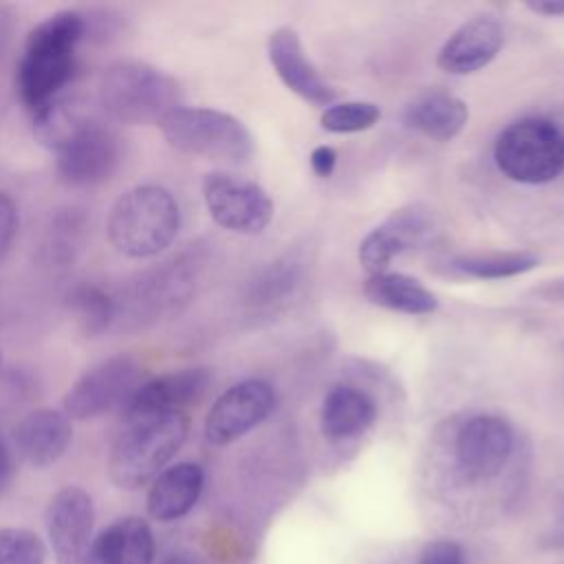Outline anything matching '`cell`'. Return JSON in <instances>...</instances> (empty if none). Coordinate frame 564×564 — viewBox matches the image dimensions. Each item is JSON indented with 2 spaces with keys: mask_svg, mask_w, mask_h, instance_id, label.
Wrapping results in <instances>:
<instances>
[{
  "mask_svg": "<svg viewBox=\"0 0 564 564\" xmlns=\"http://www.w3.org/2000/svg\"><path fill=\"white\" fill-rule=\"evenodd\" d=\"M18 234V207L13 198L0 192V260L11 249Z\"/></svg>",
  "mask_w": 564,
  "mask_h": 564,
  "instance_id": "f1b7e54d",
  "label": "cell"
},
{
  "mask_svg": "<svg viewBox=\"0 0 564 564\" xmlns=\"http://www.w3.org/2000/svg\"><path fill=\"white\" fill-rule=\"evenodd\" d=\"M205 485V471L198 463H176L165 467L150 485L145 507L159 522H172L187 516L198 502Z\"/></svg>",
  "mask_w": 564,
  "mask_h": 564,
  "instance_id": "ac0fdd59",
  "label": "cell"
},
{
  "mask_svg": "<svg viewBox=\"0 0 564 564\" xmlns=\"http://www.w3.org/2000/svg\"><path fill=\"white\" fill-rule=\"evenodd\" d=\"M44 524L57 564L90 562L95 505L86 489L77 485L57 489L46 505Z\"/></svg>",
  "mask_w": 564,
  "mask_h": 564,
  "instance_id": "30bf717a",
  "label": "cell"
},
{
  "mask_svg": "<svg viewBox=\"0 0 564 564\" xmlns=\"http://www.w3.org/2000/svg\"><path fill=\"white\" fill-rule=\"evenodd\" d=\"M11 471H13V463H11V454L4 445V441L0 438V491L4 489V485L9 482L11 478Z\"/></svg>",
  "mask_w": 564,
  "mask_h": 564,
  "instance_id": "1f68e13d",
  "label": "cell"
},
{
  "mask_svg": "<svg viewBox=\"0 0 564 564\" xmlns=\"http://www.w3.org/2000/svg\"><path fill=\"white\" fill-rule=\"evenodd\" d=\"M555 518L564 524V494L557 498V505H555Z\"/></svg>",
  "mask_w": 564,
  "mask_h": 564,
  "instance_id": "e575fe53",
  "label": "cell"
},
{
  "mask_svg": "<svg viewBox=\"0 0 564 564\" xmlns=\"http://www.w3.org/2000/svg\"><path fill=\"white\" fill-rule=\"evenodd\" d=\"M99 99L108 117L119 123L159 126L181 106V86L148 62L117 59L101 75Z\"/></svg>",
  "mask_w": 564,
  "mask_h": 564,
  "instance_id": "5b68a950",
  "label": "cell"
},
{
  "mask_svg": "<svg viewBox=\"0 0 564 564\" xmlns=\"http://www.w3.org/2000/svg\"><path fill=\"white\" fill-rule=\"evenodd\" d=\"M66 304L86 337L101 335L117 315L115 300L104 289L88 282L75 284L66 295Z\"/></svg>",
  "mask_w": 564,
  "mask_h": 564,
  "instance_id": "cb8c5ba5",
  "label": "cell"
},
{
  "mask_svg": "<svg viewBox=\"0 0 564 564\" xmlns=\"http://www.w3.org/2000/svg\"><path fill=\"white\" fill-rule=\"evenodd\" d=\"M275 408V390L262 379H245L227 388L205 416V438L229 445L258 427Z\"/></svg>",
  "mask_w": 564,
  "mask_h": 564,
  "instance_id": "8fae6325",
  "label": "cell"
},
{
  "mask_svg": "<svg viewBox=\"0 0 564 564\" xmlns=\"http://www.w3.org/2000/svg\"><path fill=\"white\" fill-rule=\"evenodd\" d=\"M538 293L544 297V300H564V280H549L546 284H542L538 289Z\"/></svg>",
  "mask_w": 564,
  "mask_h": 564,
  "instance_id": "d6a6232c",
  "label": "cell"
},
{
  "mask_svg": "<svg viewBox=\"0 0 564 564\" xmlns=\"http://www.w3.org/2000/svg\"><path fill=\"white\" fill-rule=\"evenodd\" d=\"M269 62L282 84L315 106H330L337 99V90L317 73L313 62L306 57L300 35L291 26H280L269 35L267 42Z\"/></svg>",
  "mask_w": 564,
  "mask_h": 564,
  "instance_id": "4fadbf2b",
  "label": "cell"
},
{
  "mask_svg": "<svg viewBox=\"0 0 564 564\" xmlns=\"http://www.w3.org/2000/svg\"><path fill=\"white\" fill-rule=\"evenodd\" d=\"M405 123L432 139L449 141L458 137L469 119L467 104L445 90H430L405 106Z\"/></svg>",
  "mask_w": 564,
  "mask_h": 564,
  "instance_id": "44dd1931",
  "label": "cell"
},
{
  "mask_svg": "<svg viewBox=\"0 0 564 564\" xmlns=\"http://www.w3.org/2000/svg\"><path fill=\"white\" fill-rule=\"evenodd\" d=\"M494 161L516 183H551L564 172V132L551 119L522 117L498 134Z\"/></svg>",
  "mask_w": 564,
  "mask_h": 564,
  "instance_id": "52a82bcc",
  "label": "cell"
},
{
  "mask_svg": "<svg viewBox=\"0 0 564 564\" xmlns=\"http://www.w3.org/2000/svg\"><path fill=\"white\" fill-rule=\"evenodd\" d=\"M181 212L163 185H137L110 207L106 234L110 245L128 258H150L172 245L178 234Z\"/></svg>",
  "mask_w": 564,
  "mask_h": 564,
  "instance_id": "277c9868",
  "label": "cell"
},
{
  "mask_svg": "<svg viewBox=\"0 0 564 564\" xmlns=\"http://www.w3.org/2000/svg\"><path fill=\"white\" fill-rule=\"evenodd\" d=\"M141 364L130 355H112L84 375H79L64 394V414L68 419H95L115 408H123L130 394L141 386Z\"/></svg>",
  "mask_w": 564,
  "mask_h": 564,
  "instance_id": "ba28073f",
  "label": "cell"
},
{
  "mask_svg": "<svg viewBox=\"0 0 564 564\" xmlns=\"http://www.w3.org/2000/svg\"><path fill=\"white\" fill-rule=\"evenodd\" d=\"M377 419V403L372 397L352 386H335L326 392L319 410V425L324 436L346 441L364 434Z\"/></svg>",
  "mask_w": 564,
  "mask_h": 564,
  "instance_id": "ffe728a7",
  "label": "cell"
},
{
  "mask_svg": "<svg viewBox=\"0 0 564 564\" xmlns=\"http://www.w3.org/2000/svg\"><path fill=\"white\" fill-rule=\"evenodd\" d=\"M419 564H465V553L454 540H434L421 551Z\"/></svg>",
  "mask_w": 564,
  "mask_h": 564,
  "instance_id": "83f0119b",
  "label": "cell"
},
{
  "mask_svg": "<svg viewBox=\"0 0 564 564\" xmlns=\"http://www.w3.org/2000/svg\"><path fill=\"white\" fill-rule=\"evenodd\" d=\"M540 264V256L533 251H487V253H463L454 258L452 267L469 278L478 280H502L522 275Z\"/></svg>",
  "mask_w": 564,
  "mask_h": 564,
  "instance_id": "603a6c76",
  "label": "cell"
},
{
  "mask_svg": "<svg viewBox=\"0 0 564 564\" xmlns=\"http://www.w3.org/2000/svg\"><path fill=\"white\" fill-rule=\"evenodd\" d=\"M90 557L97 564H152L154 533L139 516L117 518L93 540Z\"/></svg>",
  "mask_w": 564,
  "mask_h": 564,
  "instance_id": "d6986e66",
  "label": "cell"
},
{
  "mask_svg": "<svg viewBox=\"0 0 564 564\" xmlns=\"http://www.w3.org/2000/svg\"><path fill=\"white\" fill-rule=\"evenodd\" d=\"M212 383L207 368H183L141 381L121 408V416L159 414V412H185V408L198 403Z\"/></svg>",
  "mask_w": 564,
  "mask_h": 564,
  "instance_id": "5bb4252c",
  "label": "cell"
},
{
  "mask_svg": "<svg viewBox=\"0 0 564 564\" xmlns=\"http://www.w3.org/2000/svg\"><path fill=\"white\" fill-rule=\"evenodd\" d=\"M161 564H198V560L189 553H170Z\"/></svg>",
  "mask_w": 564,
  "mask_h": 564,
  "instance_id": "836d02e7",
  "label": "cell"
},
{
  "mask_svg": "<svg viewBox=\"0 0 564 564\" xmlns=\"http://www.w3.org/2000/svg\"><path fill=\"white\" fill-rule=\"evenodd\" d=\"M203 200L214 223L234 234H260L273 218V200L267 189L229 172L205 174Z\"/></svg>",
  "mask_w": 564,
  "mask_h": 564,
  "instance_id": "9c48e42d",
  "label": "cell"
},
{
  "mask_svg": "<svg viewBox=\"0 0 564 564\" xmlns=\"http://www.w3.org/2000/svg\"><path fill=\"white\" fill-rule=\"evenodd\" d=\"M308 163H311V170L315 172V176L328 178V176L335 172L337 152H335L330 145H317V148L311 150Z\"/></svg>",
  "mask_w": 564,
  "mask_h": 564,
  "instance_id": "f546056e",
  "label": "cell"
},
{
  "mask_svg": "<svg viewBox=\"0 0 564 564\" xmlns=\"http://www.w3.org/2000/svg\"><path fill=\"white\" fill-rule=\"evenodd\" d=\"M364 295L381 308L405 315H430L438 308L436 295L416 278L405 273L386 271L379 275H370L364 284Z\"/></svg>",
  "mask_w": 564,
  "mask_h": 564,
  "instance_id": "7402d4cb",
  "label": "cell"
},
{
  "mask_svg": "<svg viewBox=\"0 0 564 564\" xmlns=\"http://www.w3.org/2000/svg\"><path fill=\"white\" fill-rule=\"evenodd\" d=\"M505 31L491 15H476L463 22L441 46L436 64L449 75H471L485 68L502 48Z\"/></svg>",
  "mask_w": 564,
  "mask_h": 564,
  "instance_id": "9a60e30c",
  "label": "cell"
},
{
  "mask_svg": "<svg viewBox=\"0 0 564 564\" xmlns=\"http://www.w3.org/2000/svg\"><path fill=\"white\" fill-rule=\"evenodd\" d=\"M399 253H401V249L397 247L394 238L390 236V231L383 225L370 229L364 236V240L359 242V262L366 269L368 278L386 273L392 258Z\"/></svg>",
  "mask_w": 564,
  "mask_h": 564,
  "instance_id": "4316f807",
  "label": "cell"
},
{
  "mask_svg": "<svg viewBox=\"0 0 564 564\" xmlns=\"http://www.w3.org/2000/svg\"><path fill=\"white\" fill-rule=\"evenodd\" d=\"M187 432V412L121 416L108 452L112 482L121 489H139L152 482L183 447Z\"/></svg>",
  "mask_w": 564,
  "mask_h": 564,
  "instance_id": "3957f363",
  "label": "cell"
},
{
  "mask_svg": "<svg viewBox=\"0 0 564 564\" xmlns=\"http://www.w3.org/2000/svg\"><path fill=\"white\" fill-rule=\"evenodd\" d=\"M381 119V108L372 101H339L324 108L319 123L326 132L348 134L372 128Z\"/></svg>",
  "mask_w": 564,
  "mask_h": 564,
  "instance_id": "d4e9b609",
  "label": "cell"
},
{
  "mask_svg": "<svg viewBox=\"0 0 564 564\" xmlns=\"http://www.w3.org/2000/svg\"><path fill=\"white\" fill-rule=\"evenodd\" d=\"M86 33V20L77 11H57L31 29L15 68V90L31 117L42 119L70 82L75 51Z\"/></svg>",
  "mask_w": 564,
  "mask_h": 564,
  "instance_id": "6da1fadb",
  "label": "cell"
},
{
  "mask_svg": "<svg viewBox=\"0 0 564 564\" xmlns=\"http://www.w3.org/2000/svg\"><path fill=\"white\" fill-rule=\"evenodd\" d=\"M13 441L26 465L48 467L66 454L73 441V425L64 412L37 408L20 419L13 430Z\"/></svg>",
  "mask_w": 564,
  "mask_h": 564,
  "instance_id": "e0dca14e",
  "label": "cell"
},
{
  "mask_svg": "<svg viewBox=\"0 0 564 564\" xmlns=\"http://www.w3.org/2000/svg\"><path fill=\"white\" fill-rule=\"evenodd\" d=\"M513 449V430L511 425L494 414H476L467 419L454 443L458 471L467 480H487L494 478Z\"/></svg>",
  "mask_w": 564,
  "mask_h": 564,
  "instance_id": "7c38bea8",
  "label": "cell"
},
{
  "mask_svg": "<svg viewBox=\"0 0 564 564\" xmlns=\"http://www.w3.org/2000/svg\"><path fill=\"white\" fill-rule=\"evenodd\" d=\"M46 546L29 529H0V564H44Z\"/></svg>",
  "mask_w": 564,
  "mask_h": 564,
  "instance_id": "484cf974",
  "label": "cell"
},
{
  "mask_svg": "<svg viewBox=\"0 0 564 564\" xmlns=\"http://www.w3.org/2000/svg\"><path fill=\"white\" fill-rule=\"evenodd\" d=\"M194 260L181 256L148 271L132 293L134 315L156 319L163 313L178 311L194 291L196 267Z\"/></svg>",
  "mask_w": 564,
  "mask_h": 564,
  "instance_id": "2e32d148",
  "label": "cell"
},
{
  "mask_svg": "<svg viewBox=\"0 0 564 564\" xmlns=\"http://www.w3.org/2000/svg\"><path fill=\"white\" fill-rule=\"evenodd\" d=\"M527 9L540 15H564V0H529Z\"/></svg>",
  "mask_w": 564,
  "mask_h": 564,
  "instance_id": "4dcf8cb0",
  "label": "cell"
},
{
  "mask_svg": "<svg viewBox=\"0 0 564 564\" xmlns=\"http://www.w3.org/2000/svg\"><path fill=\"white\" fill-rule=\"evenodd\" d=\"M165 141L178 152L240 165L256 150L253 134L234 115L216 108L178 106L159 123Z\"/></svg>",
  "mask_w": 564,
  "mask_h": 564,
  "instance_id": "8992f818",
  "label": "cell"
},
{
  "mask_svg": "<svg viewBox=\"0 0 564 564\" xmlns=\"http://www.w3.org/2000/svg\"><path fill=\"white\" fill-rule=\"evenodd\" d=\"M33 130L44 145L55 150V174L68 187L99 185L119 167V134L99 119L68 112L62 101L33 121Z\"/></svg>",
  "mask_w": 564,
  "mask_h": 564,
  "instance_id": "7a4b0ae2",
  "label": "cell"
}]
</instances>
